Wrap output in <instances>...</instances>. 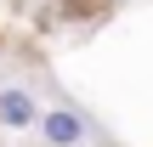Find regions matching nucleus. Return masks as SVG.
I'll return each mask as SVG.
<instances>
[{"label":"nucleus","mask_w":153,"mask_h":147,"mask_svg":"<svg viewBox=\"0 0 153 147\" xmlns=\"http://www.w3.org/2000/svg\"><path fill=\"white\" fill-rule=\"evenodd\" d=\"M34 125H40V136H45L51 147H79L85 136H91V130H85V119H79L74 108H45Z\"/></svg>","instance_id":"1"},{"label":"nucleus","mask_w":153,"mask_h":147,"mask_svg":"<svg viewBox=\"0 0 153 147\" xmlns=\"http://www.w3.org/2000/svg\"><path fill=\"white\" fill-rule=\"evenodd\" d=\"M34 119H40L34 91H28V85H6V91H0V125H6V130H28Z\"/></svg>","instance_id":"2"}]
</instances>
